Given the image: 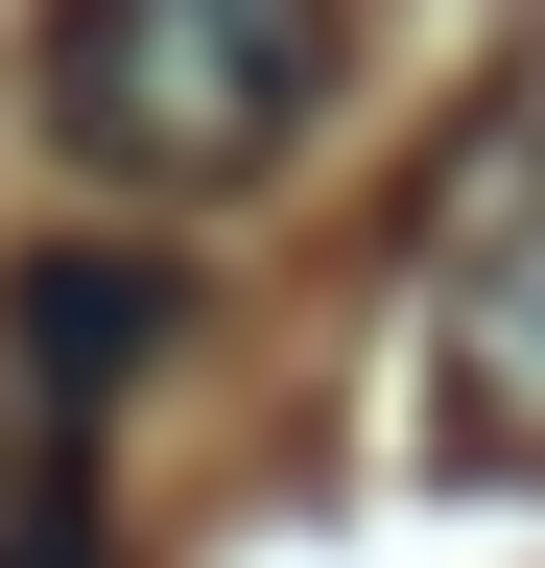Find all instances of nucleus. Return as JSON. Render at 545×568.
Returning a JSON list of instances; mask_svg holds the SVG:
<instances>
[{"label":"nucleus","instance_id":"f257e3e1","mask_svg":"<svg viewBox=\"0 0 545 568\" xmlns=\"http://www.w3.org/2000/svg\"><path fill=\"white\" fill-rule=\"evenodd\" d=\"M332 119V0H48V142L95 190H238Z\"/></svg>","mask_w":545,"mask_h":568},{"label":"nucleus","instance_id":"f03ea898","mask_svg":"<svg viewBox=\"0 0 545 568\" xmlns=\"http://www.w3.org/2000/svg\"><path fill=\"white\" fill-rule=\"evenodd\" d=\"M427 403H451V450H474V474H545V213H522V237L451 284V332H427Z\"/></svg>","mask_w":545,"mask_h":568},{"label":"nucleus","instance_id":"7ed1b4c3","mask_svg":"<svg viewBox=\"0 0 545 568\" xmlns=\"http://www.w3.org/2000/svg\"><path fill=\"white\" fill-rule=\"evenodd\" d=\"M166 355V261H24V379L48 403H119Z\"/></svg>","mask_w":545,"mask_h":568}]
</instances>
